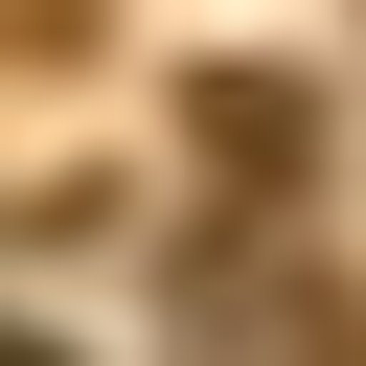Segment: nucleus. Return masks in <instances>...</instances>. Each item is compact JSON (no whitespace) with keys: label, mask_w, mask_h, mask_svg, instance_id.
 <instances>
[{"label":"nucleus","mask_w":366,"mask_h":366,"mask_svg":"<svg viewBox=\"0 0 366 366\" xmlns=\"http://www.w3.org/2000/svg\"><path fill=\"white\" fill-rule=\"evenodd\" d=\"M183 366H366V297L297 229H206L183 252Z\"/></svg>","instance_id":"nucleus-1"},{"label":"nucleus","mask_w":366,"mask_h":366,"mask_svg":"<svg viewBox=\"0 0 366 366\" xmlns=\"http://www.w3.org/2000/svg\"><path fill=\"white\" fill-rule=\"evenodd\" d=\"M183 137H206L252 206H297V160H320V92H297V69H183Z\"/></svg>","instance_id":"nucleus-2"},{"label":"nucleus","mask_w":366,"mask_h":366,"mask_svg":"<svg viewBox=\"0 0 366 366\" xmlns=\"http://www.w3.org/2000/svg\"><path fill=\"white\" fill-rule=\"evenodd\" d=\"M0 366H46V343H23V320H0Z\"/></svg>","instance_id":"nucleus-3"}]
</instances>
